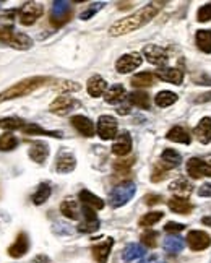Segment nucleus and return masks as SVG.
Here are the masks:
<instances>
[{
  "mask_svg": "<svg viewBox=\"0 0 211 263\" xmlns=\"http://www.w3.org/2000/svg\"><path fill=\"white\" fill-rule=\"evenodd\" d=\"M162 2H151L148 5H145L143 8H140L138 12H135L133 15L127 16V18H122V20L116 21L111 28H109V34L117 37V36H123V34H129L132 31H137L140 28H143L145 25H148L153 18H155L159 10L162 8Z\"/></svg>",
  "mask_w": 211,
  "mask_h": 263,
  "instance_id": "obj_1",
  "label": "nucleus"
},
{
  "mask_svg": "<svg viewBox=\"0 0 211 263\" xmlns=\"http://www.w3.org/2000/svg\"><path fill=\"white\" fill-rule=\"evenodd\" d=\"M51 81H52L51 77H30V78H25V80L12 84L10 88H7L5 91L0 93V104L5 102V101H12V99H16V98H23V96L31 95V93L46 86V84L51 83Z\"/></svg>",
  "mask_w": 211,
  "mask_h": 263,
  "instance_id": "obj_2",
  "label": "nucleus"
},
{
  "mask_svg": "<svg viewBox=\"0 0 211 263\" xmlns=\"http://www.w3.org/2000/svg\"><path fill=\"white\" fill-rule=\"evenodd\" d=\"M135 193H137L135 182H132V181L122 182L117 187H114L112 192L109 193V205L112 208H120V206L127 205L133 199Z\"/></svg>",
  "mask_w": 211,
  "mask_h": 263,
  "instance_id": "obj_3",
  "label": "nucleus"
},
{
  "mask_svg": "<svg viewBox=\"0 0 211 263\" xmlns=\"http://www.w3.org/2000/svg\"><path fill=\"white\" fill-rule=\"evenodd\" d=\"M0 41L12 46L13 49L18 51H28L33 48V39L25 33L13 31V28H4L0 30Z\"/></svg>",
  "mask_w": 211,
  "mask_h": 263,
  "instance_id": "obj_4",
  "label": "nucleus"
},
{
  "mask_svg": "<svg viewBox=\"0 0 211 263\" xmlns=\"http://www.w3.org/2000/svg\"><path fill=\"white\" fill-rule=\"evenodd\" d=\"M73 15V8L70 2H65V0H59V2H54L51 8V15H49V21L52 26L60 28L67 21H70V18Z\"/></svg>",
  "mask_w": 211,
  "mask_h": 263,
  "instance_id": "obj_5",
  "label": "nucleus"
},
{
  "mask_svg": "<svg viewBox=\"0 0 211 263\" xmlns=\"http://www.w3.org/2000/svg\"><path fill=\"white\" fill-rule=\"evenodd\" d=\"M44 13V7L37 2H26L20 8V23L23 26H31L34 25Z\"/></svg>",
  "mask_w": 211,
  "mask_h": 263,
  "instance_id": "obj_6",
  "label": "nucleus"
},
{
  "mask_svg": "<svg viewBox=\"0 0 211 263\" xmlns=\"http://www.w3.org/2000/svg\"><path fill=\"white\" fill-rule=\"evenodd\" d=\"M96 130H98V135L102 140H112L116 138L119 134V124L117 120L114 119L112 116H101L98 119V125H96Z\"/></svg>",
  "mask_w": 211,
  "mask_h": 263,
  "instance_id": "obj_7",
  "label": "nucleus"
},
{
  "mask_svg": "<svg viewBox=\"0 0 211 263\" xmlns=\"http://www.w3.org/2000/svg\"><path fill=\"white\" fill-rule=\"evenodd\" d=\"M187 172L192 179H200V177H211V159L203 161L200 158H192L187 163Z\"/></svg>",
  "mask_w": 211,
  "mask_h": 263,
  "instance_id": "obj_8",
  "label": "nucleus"
},
{
  "mask_svg": "<svg viewBox=\"0 0 211 263\" xmlns=\"http://www.w3.org/2000/svg\"><path fill=\"white\" fill-rule=\"evenodd\" d=\"M76 106H80V102L73 99L72 96H57L52 102H51V106H49V111L52 112V114H57V116H67L69 112L76 107Z\"/></svg>",
  "mask_w": 211,
  "mask_h": 263,
  "instance_id": "obj_9",
  "label": "nucleus"
},
{
  "mask_svg": "<svg viewBox=\"0 0 211 263\" xmlns=\"http://www.w3.org/2000/svg\"><path fill=\"white\" fill-rule=\"evenodd\" d=\"M143 63V57L138 52H132V54H125L116 62V70L119 73H130L135 69H138Z\"/></svg>",
  "mask_w": 211,
  "mask_h": 263,
  "instance_id": "obj_10",
  "label": "nucleus"
},
{
  "mask_svg": "<svg viewBox=\"0 0 211 263\" xmlns=\"http://www.w3.org/2000/svg\"><path fill=\"white\" fill-rule=\"evenodd\" d=\"M143 55L146 57V60L153 65H158V67H162V65H166L169 57H167V52L159 48L156 44H148L145 46V49H143Z\"/></svg>",
  "mask_w": 211,
  "mask_h": 263,
  "instance_id": "obj_11",
  "label": "nucleus"
},
{
  "mask_svg": "<svg viewBox=\"0 0 211 263\" xmlns=\"http://www.w3.org/2000/svg\"><path fill=\"white\" fill-rule=\"evenodd\" d=\"M187 244L192 250L200 252L211 246V237H209V234H206L203 231H190L187 236Z\"/></svg>",
  "mask_w": 211,
  "mask_h": 263,
  "instance_id": "obj_12",
  "label": "nucleus"
},
{
  "mask_svg": "<svg viewBox=\"0 0 211 263\" xmlns=\"http://www.w3.org/2000/svg\"><path fill=\"white\" fill-rule=\"evenodd\" d=\"M28 250H30V239H28L26 232H20L16 236L15 242L12 244L10 247H8V255H10L12 258H22L25 257Z\"/></svg>",
  "mask_w": 211,
  "mask_h": 263,
  "instance_id": "obj_13",
  "label": "nucleus"
},
{
  "mask_svg": "<svg viewBox=\"0 0 211 263\" xmlns=\"http://www.w3.org/2000/svg\"><path fill=\"white\" fill-rule=\"evenodd\" d=\"M75 167H76L75 156L70 151H67V149H62V151H59V155H57V158H55V169H57V172L69 174V172L73 171Z\"/></svg>",
  "mask_w": 211,
  "mask_h": 263,
  "instance_id": "obj_14",
  "label": "nucleus"
},
{
  "mask_svg": "<svg viewBox=\"0 0 211 263\" xmlns=\"http://www.w3.org/2000/svg\"><path fill=\"white\" fill-rule=\"evenodd\" d=\"M112 153L116 156H127L130 151H132V137L129 132H122L116 137V142L112 143Z\"/></svg>",
  "mask_w": 211,
  "mask_h": 263,
  "instance_id": "obj_15",
  "label": "nucleus"
},
{
  "mask_svg": "<svg viewBox=\"0 0 211 263\" xmlns=\"http://www.w3.org/2000/svg\"><path fill=\"white\" fill-rule=\"evenodd\" d=\"M70 122H72V125L76 128V132H78L80 135L88 137V138L94 137V134H96V127H94V124H93V120H91V119H88L86 116H73V117L70 119Z\"/></svg>",
  "mask_w": 211,
  "mask_h": 263,
  "instance_id": "obj_16",
  "label": "nucleus"
},
{
  "mask_svg": "<svg viewBox=\"0 0 211 263\" xmlns=\"http://www.w3.org/2000/svg\"><path fill=\"white\" fill-rule=\"evenodd\" d=\"M112 246H114V239L108 237L104 242H99V244H96V246L91 247V252H93V257H94L96 263H108Z\"/></svg>",
  "mask_w": 211,
  "mask_h": 263,
  "instance_id": "obj_17",
  "label": "nucleus"
},
{
  "mask_svg": "<svg viewBox=\"0 0 211 263\" xmlns=\"http://www.w3.org/2000/svg\"><path fill=\"white\" fill-rule=\"evenodd\" d=\"M86 90H88L90 96L93 98H99L102 95H106L108 91V81H106L101 75H93V77L88 80V84H86Z\"/></svg>",
  "mask_w": 211,
  "mask_h": 263,
  "instance_id": "obj_18",
  "label": "nucleus"
},
{
  "mask_svg": "<svg viewBox=\"0 0 211 263\" xmlns=\"http://www.w3.org/2000/svg\"><path fill=\"white\" fill-rule=\"evenodd\" d=\"M49 156V145L44 142H33L30 146V158L37 164H44Z\"/></svg>",
  "mask_w": 211,
  "mask_h": 263,
  "instance_id": "obj_19",
  "label": "nucleus"
},
{
  "mask_svg": "<svg viewBox=\"0 0 211 263\" xmlns=\"http://www.w3.org/2000/svg\"><path fill=\"white\" fill-rule=\"evenodd\" d=\"M194 135L198 142L203 145H208L211 142V119L209 117H203L200 120V124L194 130Z\"/></svg>",
  "mask_w": 211,
  "mask_h": 263,
  "instance_id": "obj_20",
  "label": "nucleus"
},
{
  "mask_svg": "<svg viewBox=\"0 0 211 263\" xmlns=\"http://www.w3.org/2000/svg\"><path fill=\"white\" fill-rule=\"evenodd\" d=\"M167 206L171 211H174L177 214H188L194 210V205H192L185 196H172L167 202Z\"/></svg>",
  "mask_w": 211,
  "mask_h": 263,
  "instance_id": "obj_21",
  "label": "nucleus"
},
{
  "mask_svg": "<svg viewBox=\"0 0 211 263\" xmlns=\"http://www.w3.org/2000/svg\"><path fill=\"white\" fill-rule=\"evenodd\" d=\"M156 77L162 81H167L171 84H182V80H184V73L179 69H161L156 72Z\"/></svg>",
  "mask_w": 211,
  "mask_h": 263,
  "instance_id": "obj_22",
  "label": "nucleus"
},
{
  "mask_svg": "<svg viewBox=\"0 0 211 263\" xmlns=\"http://www.w3.org/2000/svg\"><path fill=\"white\" fill-rule=\"evenodd\" d=\"M182 161V156L180 153H177L176 149H172V148H166L164 151L161 153V164L164 166L167 171H171V169H174L180 164Z\"/></svg>",
  "mask_w": 211,
  "mask_h": 263,
  "instance_id": "obj_23",
  "label": "nucleus"
},
{
  "mask_svg": "<svg viewBox=\"0 0 211 263\" xmlns=\"http://www.w3.org/2000/svg\"><path fill=\"white\" fill-rule=\"evenodd\" d=\"M22 132L25 135H44V137H54V138H62L64 137L62 132L46 130V128H43L41 125H37V124H25Z\"/></svg>",
  "mask_w": 211,
  "mask_h": 263,
  "instance_id": "obj_24",
  "label": "nucleus"
},
{
  "mask_svg": "<svg viewBox=\"0 0 211 263\" xmlns=\"http://www.w3.org/2000/svg\"><path fill=\"white\" fill-rule=\"evenodd\" d=\"M166 138L169 140V142H174V143H182V145H190L192 142V137L188 132L184 128V127H172L169 132H167V135Z\"/></svg>",
  "mask_w": 211,
  "mask_h": 263,
  "instance_id": "obj_25",
  "label": "nucleus"
},
{
  "mask_svg": "<svg viewBox=\"0 0 211 263\" xmlns=\"http://www.w3.org/2000/svg\"><path fill=\"white\" fill-rule=\"evenodd\" d=\"M78 199L81 200V203H83V205L90 206V208H93V210H102V208H104V200H102V199H99L98 195H94L93 192L86 190V189L80 190Z\"/></svg>",
  "mask_w": 211,
  "mask_h": 263,
  "instance_id": "obj_26",
  "label": "nucleus"
},
{
  "mask_svg": "<svg viewBox=\"0 0 211 263\" xmlns=\"http://www.w3.org/2000/svg\"><path fill=\"white\" fill-rule=\"evenodd\" d=\"M145 253H146V250L141 244H129V246L122 252V258L125 261H133V260L141 258Z\"/></svg>",
  "mask_w": 211,
  "mask_h": 263,
  "instance_id": "obj_27",
  "label": "nucleus"
},
{
  "mask_svg": "<svg viewBox=\"0 0 211 263\" xmlns=\"http://www.w3.org/2000/svg\"><path fill=\"white\" fill-rule=\"evenodd\" d=\"M123 98H125V88H123L122 84H114L104 95V101L108 102V104H117Z\"/></svg>",
  "mask_w": 211,
  "mask_h": 263,
  "instance_id": "obj_28",
  "label": "nucleus"
},
{
  "mask_svg": "<svg viewBox=\"0 0 211 263\" xmlns=\"http://www.w3.org/2000/svg\"><path fill=\"white\" fill-rule=\"evenodd\" d=\"M60 213L69 220H80V208L75 200H65L60 205Z\"/></svg>",
  "mask_w": 211,
  "mask_h": 263,
  "instance_id": "obj_29",
  "label": "nucleus"
},
{
  "mask_svg": "<svg viewBox=\"0 0 211 263\" xmlns=\"http://www.w3.org/2000/svg\"><path fill=\"white\" fill-rule=\"evenodd\" d=\"M184 246H185L184 239L179 237V236H169V237L164 239V244H162V247H164V250H166L167 253H172V255H174V253H179V252L184 250Z\"/></svg>",
  "mask_w": 211,
  "mask_h": 263,
  "instance_id": "obj_30",
  "label": "nucleus"
},
{
  "mask_svg": "<svg viewBox=\"0 0 211 263\" xmlns=\"http://www.w3.org/2000/svg\"><path fill=\"white\" fill-rule=\"evenodd\" d=\"M129 101H130V104L137 106L140 109H150V104H151L148 93H145V91H133V93H130Z\"/></svg>",
  "mask_w": 211,
  "mask_h": 263,
  "instance_id": "obj_31",
  "label": "nucleus"
},
{
  "mask_svg": "<svg viewBox=\"0 0 211 263\" xmlns=\"http://www.w3.org/2000/svg\"><path fill=\"white\" fill-rule=\"evenodd\" d=\"M51 185L47 184V182H44V184H39V187H37V190L33 193V196H31V200H33V203L34 205H43V203H46L47 200H49V196H51Z\"/></svg>",
  "mask_w": 211,
  "mask_h": 263,
  "instance_id": "obj_32",
  "label": "nucleus"
},
{
  "mask_svg": "<svg viewBox=\"0 0 211 263\" xmlns=\"http://www.w3.org/2000/svg\"><path fill=\"white\" fill-rule=\"evenodd\" d=\"M153 83H155V75L150 73V72H141V73H137L132 77V84L137 88L151 86Z\"/></svg>",
  "mask_w": 211,
  "mask_h": 263,
  "instance_id": "obj_33",
  "label": "nucleus"
},
{
  "mask_svg": "<svg viewBox=\"0 0 211 263\" xmlns=\"http://www.w3.org/2000/svg\"><path fill=\"white\" fill-rule=\"evenodd\" d=\"M176 101H177V95L172 91H159L155 96V102L159 107H169L174 104Z\"/></svg>",
  "mask_w": 211,
  "mask_h": 263,
  "instance_id": "obj_34",
  "label": "nucleus"
},
{
  "mask_svg": "<svg viewBox=\"0 0 211 263\" xmlns=\"http://www.w3.org/2000/svg\"><path fill=\"white\" fill-rule=\"evenodd\" d=\"M26 122L20 117H2L0 119V128H4L7 132L12 130H22L25 127Z\"/></svg>",
  "mask_w": 211,
  "mask_h": 263,
  "instance_id": "obj_35",
  "label": "nucleus"
},
{
  "mask_svg": "<svg viewBox=\"0 0 211 263\" xmlns=\"http://www.w3.org/2000/svg\"><path fill=\"white\" fill-rule=\"evenodd\" d=\"M197 46L200 51L205 54H211V31L208 30H200L197 33Z\"/></svg>",
  "mask_w": 211,
  "mask_h": 263,
  "instance_id": "obj_36",
  "label": "nucleus"
},
{
  "mask_svg": "<svg viewBox=\"0 0 211 263\" xmlns=\"http://www.w3.org/2000/svg\"><path fill=\"white\" fill-rule=\"evenodd\" d=\"M162 218H164V213L162 211H150L141 216L138 224L141 228H151V226H155L156 223H159Z\"/></svg>",
  "mask_w": 211,
  "mask_h": 263,
  "instance_id": "obj_37",
  "label": "nucleus"
},
{
  "mask_svg": "<svg viewBox=\"0 0 211 263\" xmlns=\"http://www.w3.org/2000/svg\"><path fill=\"white\" fill-rule=\"evenodd\" d=\"M16 146H18V140L10 132H5V134L0 137V149H2V151H12Z\"/></svg>",
  "mask_w": 211,
  "mask_h": 263,
  "instance_id": "obj_38",
  "label": "nucleus"
},
{
  "mask_svg": "<svg viewBox=\"0 0 211 263\" xmlns=\"http://www.w3.org/2000/svg\"><path fill=\"white\" fill-rule=\"evenodd\" d=\"M171 192H177V193H190L192 192V185L185 179H179L176 182H172L169 185Z\"/></svg>",
  "mask_w": 211,
  "mask_h": 263,
  "instance_id": "obj_39",
  "label": "nucleus"
},
{
  "mask_svg": "<svg viewBox=\"0 0 211 263\" xmlns=\"http://www.w3.org/2000/svg\"><path fill=\"white\" fill-rule=\"evenodd\" d=\"M106 4L104 2H96V4H91L88 8H86V10H83L81 12V15H80V18H81V20L83 21H86V20H90V18H93L96 13H98L99 10H101V8L104 7Z\"/></svg>",
  "mask_w": 211,
  "mask_h": 263,
  "instance_id": "obj_40",
  "label": "nucleus"
},
{
  "mask_svg": "<svg viewBox=\"0 0 211 263\" xmlns=\"http://www.w3.org/2000/svg\"><path fill=\"white\" fill-rule=\"evenodd\" d=\"M158 236H159V234L156 231H146V232H143L141 234V244H145V246L150 247V249L156 247Z\"/></svg>",
  "mask_w": 211,
  "mask_h": 263,
  "instance_id": "obj_41",
  "label": "nucleus"
},
{
  "mask_svg": "<svg viewBox=\"0 0 211 263\" xmlns=\"http://www.w3.org/2000/svg\"><path fill=\"white\" fill-rule=\"evenodd\" d=\"M55 90L60 93H73V91H80L81 86L76 81H60L59 84H55Z\"/></svg>",
  "mask_w": 211,
  "mask_h": 263,
  "instance_id": "obj_42",
  "label": "nucleus"
},
{
  "mask_svg": "<svg viewBox=\"0 0 211 263\" xmlns=\"http://www.w3.org/2000/svg\"><path fill=\"white\" fill-rule=\"evenodd\" d=\"M167 177V169L162 166L161 163H158L155 166V169H153V174H151V181L153 182H161V181H164Z\"/></svg>",
  "mask_w": 211,
  "mask_h": 263,
  "instance_id": "obj_43",
  "label": "nucleus"
},
{
  "mask_svg": "<svg viewBox=\"0 0 211 263\" xmlns=\"http://www.w3.org/2000/svg\"><path fill=\"white\" fill-rule=\"evenodd\" d=\"M197 20H198L200 23H205V21H209V20H211V2L198 8Z\"/></svg>",
  "mask_w": 211,
  "mask_h": 263,
  "instance_id": "obj_44",
  "label": "nucleus"
},
{
  "mask_svg": "<svg viewBox=\"0 0 211 263\" xmlns=\"http://www.w3.org/2000/svg\"><path fill=\"white\" fill-rule=\"evenodd\" d=\"M135 163V158H130V159H120V161H116L114 163V169H116L117 172H125L133 166Z\"/></svg>",
  "mask_w": 211,
  "mask_h": 263,
  "instance_id": "obj_45",
  "label": "nucleus"
},
{
  "mask_svg": "<svg viewBox=\"0 0 211 263\" xmlns=\"http://www.w3.org/2000/svg\"><path fill=\"white\" fill-rule=\"evenodd\" d=\"M99 229V223H81L78 226V231L80 232H94Z\"/></svg>",
  "mask_w": 211,
  "mask_h": 263,
  "instance_id": "obj_46",
  "label": "nucleus"
},
{
  "mask_svg": "<svg viewBox=\"0 0 211 263\" xmlns=\"http://www.w3.org/2000/svg\"><path fill=\"white\" fill-rule=\"evenodd\" d=\"M185 226L184 224H180V223H174V221H169L166 226H164V231L166 232H180V231H184Z\"/></svg>",
  "mask_w": 211,
  "mask_h": 263,
  "instance_id": "obj_47",
  "label": "nucleus"
},
{
  "mask_svg": "<svg viewBox=\"0 0 211 263\" xmlns=\"http://www.w3.org/2000/svg\"><path fill=\"white\" fill-rule=\"evenodd\" d=\"M161 200H162V196L156 195V193H151V195L145 196V203L146 205H158V203H161Z\"/></svg>",
  "mask_w": 211,
  "mask_h": 263,
  "instance_id": "obj_48",
  "label": "nucleus"
},
{
  "mask_svg": "<svg viewBox=\"0 0 211 263\" xmlns=\"http://www.w3.org/2000/svg\"><path fill=\"white\" fill-rule=\"evenodd\" d=\"M198 195L200 196H211V182L201 185L198 189Z\"/></svg>",
  "mask_w": 211,
  "mask_h": 263,
  "instance_id": "obj_49",
  "label": "nucleus"
},
{
  "mask_svg": "<svg viewBox=\"0 0 211 263\" xmlns=\"http://www.w3.org/2000/svg\"><path fill=\"white\" fill-rule=\"evenodd\" d=\"M211 101V91L205 93V95H198L197 98H194V102L197 104H201V102H209Z\"/></svg>",
  "mask_w": 211,
  "mask_h": 263,
  "instance_id": "obj_50",
  "label": "nucleus"
},
{
  "mask_svg": "<svg viewBox=\"0 0 211 263\" xmlns=\"http://www.w3.org/2000/svg\"><path fill=\"white\" fill-rule=\"evenodd\" d=\"M138 263H164V261H162L158 255H151V257H148V258H145V260L138 261Z\"/></svg>",
  "mask_w": 211,
  "mask_h": 263,
  "instance_id": "obj_51",
  "label": "nucleus"
},
{
  "mask_svg": "<svg viewBox=\"0 0 211 263\" xmlns=\"http://www.w3.org/2000/svg\"><path fill=\"white\" fill-rule=\"evenodd\" d=\"M195 83L197 84H211V78H206V77H201L200 80L195 78Z\"/></svg>",
  "mask_w": 211,
  "mask_h": 263,
  "instance_id": "obj_52",
  "label": "nucleus"
},
{
  "mask_svg": "<svg viewBox=\"0 0 211 263\" xmlns=\"http://www.w3.org/2000/svg\"><path fill=\"white\" fill-rule=\"evenodd\" d=\"M39 261H49V257H46V255H39V257H36L34 258V263H39Z\"/></svg>",
  "mask_w": 211,
  "mask_h": 263,
  "instance_id": "obj_53",
  "label": "nucleus"
},
{
  "mask_svg": "<svg viewBox=\"0 0 211 263\" xmlns=\"http://www.w3.org/2000/svg\"><path fill=\"white\" fill-rule=\"evenodd\" d=\"M201 223H203V224H208V226H211V218H203V220H201Z\"/></svg>",
  "mask_w": 211,
  "mask_h": 263,
  "instance_id": "obj_54",
  "label": "nucleus"
}]
</instances>
